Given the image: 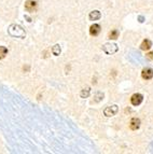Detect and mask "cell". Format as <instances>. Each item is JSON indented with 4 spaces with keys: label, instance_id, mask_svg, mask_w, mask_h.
Wrapping results in <instances>:
<instances>
[{
    "label": "cell",
    "instance_id": "7c38bea8",
    "mask_svg": "<svg viewBox=\"0 0 153 154\" xmlns=\"http://www.w3.org/2000/svg\"><path fill=\"white\" fill-rule=\"evenodd\" d=\"M119 37V31L117 30V29H113V30L110 31L109 33V38L112 39V40H115V39Z\"/></svg>",
    "mask_w": 153,
    "mask_h": 154
},
{
    "label": "cell",
    "instance_id": "8992f818",
    "mask_svg": "<svg viewBox=\"0 0 153 154\" xmlns=\"http://www.w3.org/2000/svg\"><path fill=\"white\" fill-rule=\"evenodd\" d=\"M141 77L145 80H150L153 78V70L151 68H145L141 72Z\"/></svg>",
    "mask_w": 153,
    "mask_h": 154
},
{
    "label": "cell",
    "instance_id": "4fadbf2b",
    "mask_svg": "<svg viewBox=\"0 0 153 154\" xmlns=\"http://www.w3.org/2000/svg\"><path fill=\"white\" fill-rule=\"evenodd\" d=\"M52 52H53V54L55 55V56H57V55L61 54V46L58 45V44H56V45L53 46V49H52Z\"/></svg>",
    "mask_w": 153,
    "mask_h": 154
},
{
    "label": "cell",
    "instance_id": "7a4b0ae2",
    "mask_svg": "<svg viewBox=\"0 0 153 154\" xmlns=\"http://www.w3.org/2000/svg\"><path fill=\"white\" fill-rule=\"evenodd\" d=\"M117 50H119L117 49V45L114 43H106L102 45V51L108 55L114 54L115 52H117Z\"/></svg>",
    "mask_w": 153,
    "mask_h": 154
},
{
    "label": "cell",
    "instance_id": "ba28073f",
    "mask_svg": "<svg viewBox=\"0 0 153 154\" xmlns=\"http://www.w3.org/2000/svg\"><path fill=\"white\" fill-rule=\"evenodd\" d=\"M100 32V26L98 24H94V25L91 26V28H89V33H91V36H97L98 33Z\"/></svg>",
    "mask_w": 153,
    "mask_h": 154
},
{
    "label": "cell",
    "instance_id": "52a82bcc",
    "mask_svg": "<svg viewBox=\"0 0 153 154\" xmlns=\"http://www.w3.org/2000/svg\"><path fill=\"white\" fill-rule=\"evenodd\" d=\"M130 129H133V131H137V129L140 127V120L137 118H133L130 120Z\"/></svg>",
    "mask_w": 153,
    "mask_h": 154
},
{
    "label": "cell",
    "instance_id": "6da1fadb",
    "mask_svg": "<svg viewBox=\"0 0 153 154\" xmlns=\"http://www.w3.org/2000/svg\"><path fill=\"white\" fill-rule=\"evenodd\" d=\"M9 33H10L12 37H15V38H25L26 33L24 31V29L18 25H15V24H13L9 27L8 29Z\"/></svg>",
    "mask_w": 153,
    "mask_h": 154
},
{
    "label": "cell",
    "instance_id": "9a60e30c",
    "mask_svg": "<svg viewBox=\"0 0 153 154\" xmlns=\"http://www.w3.org/2000/svg\"><path fill=\"white\" fill-rule=\"evenodd\" d=\"M147 57H148L149 59H153V53H149V54L147 55Z\"/></svg>",
    "mask_w": 153,
    "mask_h": 154
},
{
    "label": "cell",
    "instance_id": "5b68a950",
    "mask_svg": "<svg viewBox=\"0 0 153 154\" xmlns=\"http://www.w3.org/2000/svg\"><path fill=\"white\" fill-rule=\"evenodd\" d=\"M143 97L141 94H134L130 98V101H132V105L133 106H139L141 103H142Z\"/></svg>",
    "mask_w": 153,
    "mask_h": 154
},
{
    "label": "cell",
    "instance_id": "5bb4252c",
    "mask_svg": "<svg viewBox=\"0 0 153 154\" xmlns=\"http://www.w3.org/2000/svg\"><path fill=\"white\" fill-rule=\"evenodd\" d=\"M89 88H84V90H83V91L81 92V97H82V98H86V97H89Z\"/></svg>",
    "mask_w": 153,
    "mask_h": 154
},
{
    "label": "cell",
    "instance_id": "9c48e42d",
    "mask_svg": "<svg viewBox=\"0 0 153 154\" xmlns=\"http://www.w3.org/2000/svg\"><path fill=\"white\" fill-rule=\"evenodd\" d=\"M151 46H152V42H151L150 40H148V39H145V40H143L142 41L140 48H141L142 51H148V50L151 49Z\"/></svg>",
    "mask_w": 153,
    "mask_h": 154
},
{
    "label": "cell",
    "instance_id": "2e32d148",
    "mask_svg": "<svg viewBox=\"0 0 153 154\" xmlns=\"http://www.w3.org/2000/svg\"><path fill=\"white\" fill-rule=\"evenodd\" d=\"M138 20H139V22H140V23H142V22L145 21V18H143V16H139V17H138Z\"/></svg>",
    "mask_w": 153,
    "mask_h": 154
},
{
    "label": "cell",
    "instance_id": "30bf717a",
    "mask_svg": "<svg viewBox=\"0 0 153 154\" xmlns=\"http://www.w3.org/2000/svg\"><path fill=\"white\" fill-rule=\"evenodd\" d=\"M100 17H101V14H100L99 11L95 10L89 13V20H91V21H97V20H99Z\"/></svg>",
    "mask_w": 153,
    "mask_h": 154
},
{
    "label": "cell",
    "instance_id": "8fae6325",
    "mask_svg": "<svg viewBox=\"0 0 153 154\" xmlns=\"http://www.w3.org/2000/svg\"><path fill=\"white\" fill-rule=\"evenodd\" d=\"M7 54H8V49L5 46H0V59L5 58Z\"/></svg>",
    "mask_w": 153,
    "mask_h": 154
},
{
    "label": "cell",
    "instance_id": "3957f363",
    "mask_svg": "<svg viewBox=\"0 0 153 154\" xmlns=\"http://www.w3.org/2000/svg\"><path fill=\"white\" fill-rule=\"evenodd\" d=\"M117 106L113 105V106H110V107H107V108L105 109V111H104V114H105L106 116H108V118H110V116H115L117 113Z\"/></svg>",
    "mask_w": 153,
    "mask_h": 154
},
{
    "label": "cell",
    "instance_id": "277c9868",
    "mask_svg": "<svg viewBox=\"0 0 153 154\" xmlns=\"http://www.w3.org/2000/svg\"><path fill=\"white\" fill-rule=\"evenodd\" d=\"M37 5H38V3L36 0H27L25 3V9L28 12H33L37 9Z\"/></svg>",
    "mask_w": 153,
    "mask_h": 154
}]
</instances>
